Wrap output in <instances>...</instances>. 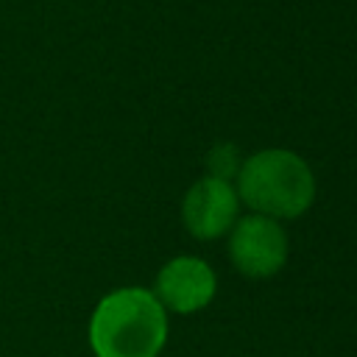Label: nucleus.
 <instances>
[{
    "label": "nucleus",
    "instance_id": "39448f33",
    "mask_svg": "<svg viewBox=\"0 0 357 357\" xmlns=\"http://www.w3.org/2000/svg\"><path fill=\"white\" fill-rule=\"evenodd\" d=\"M153 296L167 312L192 315L204 310L218 290V276L201 257H173L167 259L153 282Z\"/></svg>",
    "mask_w": 357,
    "mask_h": 357
},
{
    "label": "nucleus",
    "instance_id": "7ed1b4c3",
    "mask_svg": "<svg viewBox=\"0 0 357 357\" xmlns=\"http://www.w3.org/2000/svg\"><path fill=\"white\" fill-rule=\"evenodd\" d=\"M290 254V240L282 220L268 215H243L229 229V259L248 279L276 276Z\"/></svg>",
    "mask_w": 357,
    "mask_h": 357
},
{
    "label": "nucleus",
    "instance_id": "20e7f679",
    "mask_svg": "<svg viewBox=\"0 0 357 357\" xmlns=\"http://www.w3.org/2000/svg\"><path fill=\"white\" fill-rule=\"evenodd\" d=\"M237 218H240V195L234 190V181L204 176L195 184H190V190L184 192L181 220L195 240H218L229 234Z\"/></svg>",
    "mask_w": 357,
    "mask_h": 357
},
{
    "label": "nucleus",
    "instance_id": "f03ea898",
    "mask_svg": "<svg viewBox=\"0 0 357 357\" xmlns=\"http://www.w3.org/2000/svg\"><path fill=\"white\" fill-rule=\"evenodd\" d=\"M240 204L273 220L301 218L315 201L312 167L287 148H265L243 159L234 178Z\"/></svg>",
    "mask_w": 357,
    "mask_h": 357
},
{
    "label": "nucleus",
    "instance_id": "f257e3e1",
    "mask_svg": "<svg viewBox=\"0 0 357 357\" xmlns=\"http://www.w3.org/2000/svg\"><path fill=\"white\" fill-rule=\"evenodd\" d=\"M167 343V310L148 287L106 293L89 318L95 357H159Z\"/></svg>",
    "mask_w": 357,
    "mask_h": 357
},
{
    "label": "nucleus",
    "instance_id": "423d86ee",
    "mask_svg": "<svg viewBox=\"0 0 357 357\" xmlns=\"http://www.w3.org/2000/svg\"><path fill=\"white\" fill-rule=\"evenodd\" d=\"M240 165H243V156H240L237 145H231V142H218L206 153V176H212V178L234 181L240 173Z\"/></svg>",
    "mask_w": 357,
    "mask_h": 357
}]
</instances>
